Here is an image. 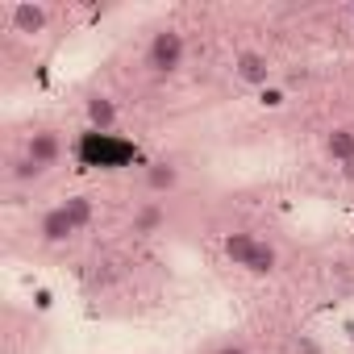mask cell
<instances>
[{
    "instance_id": "obj_2",
    "label": "cell",
    "mask_w": 354,
    "mask_h": 354,
    "mask_svg": "<svg viewBox=\"0 0 354 354\" xmlns=\"http://www.w3.org/2000/svg\"><path fill=\"white\" fill-rule=\"evenodd\" d=\"M221 250H225V259L234 267H242L250 275H275L279 271V250L271 242L254 238V234H225Z\"/></svg>"
},
{
    "instance_id": "obj_13",
    "label": "cell",
    "mask_w": 354,
    "mask_h": 354,
    "mask_svg": "<svg viewBox=\"0 0 354 354\" xmlns=\"http://www.w3.org/2000/svg\"><path fill=\"white\" fill-rule=\"evenodd\" d=\"M350 21H354V0H350Z\"/></svg>"
},
{
    "instance_id": "obj_11",
    "label": "cell",
    "mask_w": 354,
    "mask_h": 354,
    "mask_svg": "<svg viewBox=\"0 0 354 354\" xmlns=\"http://www.w3.org/2000/svg\"><path fill=\"white\" fill-rule=\"evenodd\" d=\"M201 354H250V346L242 342V337H234V333H225V337H217V342H209Z\"/></svg>"
},
{
    "instance_id": "obj_10",
    "label": "cell",
    "mask_w": 354,
    "mask_h": 354,
    "mask_svg": "<svg viewBox=\"0 0 354 354\" xmlns=\"http://www.w3.org/2000/svg\"><path fill=\"white\" fill-rule=\"evenodd\" d=\"M167 225V205L162 201H142L138 209H133V217H129V230L138 234V238H150V234H158Z\"/></svg>"
},
{
    "instance_id": "obj_8",
    "label": "cell",
    "mask_w": 354,
    "mask_h": 354,
    "mask_svg": "<svg viewBox=\"0 0 354 354\" xmlns=\"http://www.w3.org/2000/svg\"><path fill=\"white\" fill-rule=\"evenodd\" d=\"M84 121L96 129V133H113L121 125V109L109 92H88L84 96Z\"/></svg>"
},
{
    "instance_id": "obj_14",
    "label": "cell",
    "mask_w": 354,
    "mask_h": 354,
    "mask_svg": "<svg viewBox=\"0 0 354 354\" xmlns=\"http://www.w3.org/2000/svg\"><path fill=\"white\" fill-rule=\"evenodd\" d=\"M350 337H354V333H350Z\"/></svg>"
},
{
    "instance_id": "obj_7",
    "label": "cell",
    "mask_w": 354,
    "mask_h": 354,
    "mask_svg": "<svg viewBox=\"0 0 354 354\" xmlns=\"http://www.w3.org/2000/svg\"><path fill=\"white\" fill-rule=\"evenodd\" d=\"M271 75H275V67H271V59H267L263 50L242 46V50L234 55V80H238L242 88H267Z\"/></svg>"
},
{
    "instance_id": "obj_6",
    "label": "cell",
    "mask_w": 354,
    "mask_h": 354,
    "mask_svg": "<svg viewBox=\"0 0 354 354\" xmlns=\"http://www.w3.org/2000/svg\"><path fill=\"white\" fill-rule=\"evenodd\" d=\"M50 5H42V0H17V5L9 9V26H13V34H21V38H38V34H46L50 30Z\"/></svg>"
},
{
    "instance_id": "obj_1",
    "label": "cell",
    "mask_w": 354,
    "mask_h": 354,
    "mask_svg": "<svg viewBox=\"0 0 354 354\" xmlns=\"http://www.w3.org/2000/svg\"><path fill=\"white\" fill-rule=\"evenodd\" d=\"M184 59H188V42L175 26H162L146 38V50H142V67L154 75V80H171L184 71Z\"/></svg>"
},
{
    "instance_id": "obj_4",
    "label": "cell",
    "mask_w": 354,
    "mask_h": 354,
    "mask_svg": "<svg viewBox=\"0 0 354 354\" xmlns=\"http://www.w3.org/2000/svg\"><path fill=\"white\" fill-rule=\"evenodd\" d=\"M75 234H84L80 225H75V217H71V209L59 201V205H50V209H42L38 213V221H34V242L38 246H46V250H55V246H67Z\"/></svg>"
},
{
    "instance_id": "obj_3",
    "label": "cell",
    "mask_w": 354,
    "mask_h": 354,
    "mask_svg": "<svg viewBox=\"0 0 354 354\" xmlns=\"http://www.w3.org/2000/svg\"><path fill=\"white\" fill-rule=\"evenodd\" d=\"M17 154H26L42 175H50L63 158H67V138L59 133V129H50V125H42V129H34L26 142H21V150Z\"/></svg>"
},
{
    "instance_id": "obj_12",
    "label": "cell",
    "mask_w": 354,
    "mask_h": 354,
    "mask_svg": "<svg viewBox=\"0 0 354 354\" xmlns=\"http://www.w3.org/2000/svg\"><path fill=\"white\" fill-rule=\"evenodd\" d=\"M337 171H342V180H346V184H354V158H350V162H342Z\"/></svg>"
},
{
    "instance_id": "obj_5",
    "label": "cell",
    "mask_w": 354,
    "mask_h": 354,
    "mask_svg": "<svg viewBox=\"0 0 354 354\" xmlns=\"http://www.w3.org/2000/svg\"><path fill=\"white\" fill-rule=\"evenodd\" d=\"M142 184H146V192L150 196H175L184 188V167L175 162V158H154V162H146L142 167Z\"/></svg>"
},
{
    "instance_id": "obj_9",
    "label": "cell",
    "mask_w": 354,
    "mask_h": 354,
    "mask_svg": "<svg viewBox=\"0 0 354 354\" xmlns=\"http://www.w3.org/2000/svg\"><path fill=\"white\" fill-rule=\"evenodd\" d=\"M321 154H325L333 167L350 162V158H354V125H329V129L321 133Z\"/></svg>"
}]
</instances>
